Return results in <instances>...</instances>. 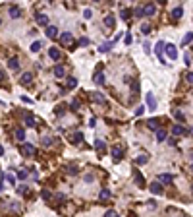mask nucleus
Instances as JSON below:
<instances>
[{
  "instance_id": "obj_1",
  "label": "nucleus",
  "mask_w": 193,
  "mask_h": 217,
  "mask_svg": "<svg viewBox=\"0 0 193 217\" xmlns=\"http://www.w3.org/2000/svg\"><path fill=\"white\" fill-rule=\"evenodd\" d=\"M62 45L64 47H68L70 51H73V47H75V41H73V35L72 33H62Z\"/></svg>"
},
{
  "instance_id": "obj_2",
  "label": "nucleus",
  "mask_w": 193,
  "mask_h": 217,
  "mask_svg": "<svg viewBox=\"0 0 193 217\" xmlns=\"http://www.w3.org/2000/svg\"><path fill=\"white\" fill-rule=\"evenodd\" d=\"M166 48V43L164 41H158L157 45H155V54L158 56V60H160V64H166V60H164V56H162V51Z\"/></svg>"
},
{
  "instance_id": "obj_3",
  "label": "nucleus",
  "mask_w": 193,
  "mask_h": 217,
  "mask_svg": "<svg viewBox=\"0 0 193 217\" xmlns=\"http://www.w3.org/2000/svg\"><path fill=\"white\" fill-rule=\"evenodd\" d=\"M166 54L170 56V60H176V58H178V51H176V47L172 43L166 45Z\"/></svg>"
},
{
  "instance_id": "obj_4",
  "label": "nucleus",
  "mask_w": 193,
  "mask_h": 217,
  "mask_svg": "<svg viewBox=\"0 0 193 217\" xmlns=\"http://www.w3.org/2000/svg\"><path fill=\"white\" fill-rule=\"evenodd\" d=\"M143 12H145V16H155V12H157V6H155V4H145V6H143Z\"/></svg>"
},
{
  "instance_id": "obj_5",
  "label": "nucleus",
  "mask_w": 193,
  "mask_h": 217,
  "mask_svg": "<svg viewBox=\"0 0 193 217\" xmlns=\"http://www.w3.org/2000/svg\"><path fill=\"white\" fill-rule=\"evenodd\" d=\"M48 56H50L52 60H60V48L58 47H50L48 48Z\"/></svg>"
},
{
  "instance_id": "obj_6",
  "label": "nucleus",
  "mask_w": 193,
  "mask_h": 217,
  "mask_svg": "<svg viewBox=\"0 0 193 217\" xmlns=\"http://www.w3.org/2000/svg\"><path fill=\"white\" fill-rule=\"evenodd\" d=\"M56 35H58V27L48 25L47 27V37H48V39H56Z\"/></svg>"
},
{
  "instance_id": "obj_7",
  "label": "nucleus",
  "mask_w": 193,
  "mask_h": 217,
  "mask_svg": "<svg viewBox=\"0 0 193 217\" xmlns=\"http://www.w3.org/2000/svg\"><path fill=\"white\" fill-rule=\"evenodd\" d=\"M149 190L153 192V194H157V196H158V194H162V192H164V190H162V184H160V182H153V184H151V188H149Z\"/></svg>"
},
{
  "instance_id": "obj_8",
  "label": "nucleus",
  "mask_w": 193,
  "mask_h": 217,
  "mask_svg": "<svg viewBox=\"0 0 193 217\" xmlns=\"http://www.w3.org/2000/svg\"><path fill=\"white\" fill-rule=\"evenodd\" d=\"M172 134H174V136H182V134H186V128H183L182 124H174L172 126Z\"/></svg>"
},
{
  "instance_id": "obj_9",
  "label": "nucleus",
  "mask_w": 193,
  "mask_h": 217,
  "mask_svg": "<svg viewBox=\"0 0 193 217\" xmlns=\"http://www.w3.org/2000/svg\"><path fill=\"white\" fill-rule=\"evenodd\" d=\"M21 153H23V155H33V153H35V147H33L31 144H23Z\"/></svg>"
},
{
  "instance_id": "obj_10",
  "label": "nucleus",
  "mask_w": 193,
  "mask_h": 217,
  "mask_svg": "<svg viewBox=\"0 0 193 217\" xmlns=\"http://www.w3.org/2000/svg\"><path fill=\"white\" fill-rule=\"evenodd\" d=\"M158 124H160L158 118H151V120H147V126H149L151 130H160V128H158Z\"/></svg>"
},
{
  "instance_id": "obj_11",
  "label": "nucleus",
  "mask_w": 193,
  "mask_h": 217,
  "mask_svg": "<svg viewBox=\"0 0 193 217\" xmlns=\"http://www.w3.org/2000/svg\"><path fill=\"white\" fill-rule=\"evenodd\" d=\"M37 23H39V25L48 27V18H47L44 14H37Z\"/></svg>"
},
{
  "instance_id": "obj_12",
  "label": "nucleus",
  "mask_w": 193,
  "mask_h": 217,
  "mask_svg": "<svg viewBox=\"0 0 193 217\" xmlns=\"http://www.w3.org/2000/svg\"><path fill=\"white\" fill-rule=\"evenodd\" d=\"M8 68H10V70H19V60L18 58H10L8 60Z\"/></svg>"
},
{
  "instance_id": "obj_13",
  "label": "nucleus",
  "mask_w": 193,
  "mask_h": 217,
  "mask_svg": "<svg viewBox=\"0 0 193 217\" xmlns=\"http://www.w3.org/2000/svg\"><path fill=\"white\" fill-rule=\"evenodd\" d=\"M147 105H149V109H151V110L157 109V101H155V97L151 95V93H147Z\"/></svg>"
},
{
  "instance_id": "obj_14",
  "label": "nucleus",
  "mask_w": 193,
  "mask_h": 217,
  "mask_svg": "<svg viewBox=\"0 0 193 217\" xmlns=\"http://www.w3.org/2000/svg\"><path fill=\"white\" fill-rule=\"evenodd\" d=\"M182 16H183V10H182V6H176L174 10H172V18H174V19H180Z\"/></svg>"
},
{
  "instance_id": "obj_15",
  "label": "nucleus",
  "mask_w": 193,
  "mask_h": 217,
  "mask_svg": "<svg viewBox=\"0 0 193 217\" xmlns=\"http://www.w3.org/2000/svg\"><path fill=\"white\" fill-rule=\"evenodd\" d=\"M112 159H114V161H120V159H122V149H120V147H112Z\"/></svg>"
},
{
  "instance_id": "obj_16",
  "label": "nucleus",
  "mask_w": 193,
  "mask_h": 217,
  "mask_svg": "<svg viewBox=\"0 0 193 217\" xmlns=\"http://www.w3.org/2000/svg\"><path fill=\"white\" fill-rule=\"evenodd\" d=\"M93 101H97V103H101V105H106V99L102 97V93H93Z\"/></svg>"
},
{
  "instance_id": "obj_17",
  "label": "nucleus",
  "mask_w": 193,
  "mask_h": 217,
  "mask_svg": "<svg viewBox=\"0 0 193 217\" xmlns=\"http://www.w3.org/2000/svg\"><path fill=\"white\" fill-rule=\"evenodd\" d=\"M31 80H33L31 72H25V74L21 76V84H23V85H29V84H31Z\"/></svg>"
},
{
  "instance_id": "obj_18",
  "label": "nucleus",
  "mask_w": 193,
  "mask_h": 217,
  "mask_svg": "<svg viewBox=\"0 0 193 217\" xmlns=\"http://www.w3.org/2000/svg\"><path fill=\"white\" fill-rule=\"evenodd\" d=\"M147 161H149V155H147V153H141L137 159H135V163H137V165H145Z\"/></svg>"
},
{
  "instance_id": "obj_19",
  "label": "nucleus",
  "mask_w": 193,
  "mask_h": 217,
  "mask_svg": "<svg viewBox=\"0 0 193 217\" xmlns=\"http://www.w3.org/2000/svg\"><path fill=\"white\" fill-rule=\"evenodd\" d=\"M19 14H21V10H19V8L18 6H10V16H12V18H19Z\"/></svg>"
},
{
  "instance_id": "obj_20",
  "label": "nucleus",
  "mask_w": 193,
  "mask_h": 217,
  "mask_svg": "<svg viewBox=\"0 0 193 217\" xmlns=\"http://www.w3.org/2000/svg\"><path fill=\"white\" fill-rule=\"evenodd\" d=\"M114 23H116V22H114V16H110V14H108V16L104 18V25L112 29V27H114Z\"/></svg>"
},
{
  "instance_id": "obj_21",
  "label": "nucleus",
  "mask_w": 193,
  "mask_h": 217,
  "mask_svg": "<svg viewBox=\"0 0 193 217\" xmlns=\"http://www.w3.org/2000/svg\"><path fill=\"white\" fill-rule=\"evenodd\" d=\"M64 74H66V70H64V66H54V76L56 78H64Z\"/></svg>"
},
{
  "instance_id": "obj_22",
  "label": "nucleus",
  "mask_w": 193,
  "mask_h": 217,
  "mask_svg": "<svg viewBox=\"0 0 193 217\" xmlns=\"http://www.w3.org/2000/svg\"><path fill=\"white\" fill-rule=\"evenodd\" d=\"M166 140V130H157V142H164Z\"/></svg>"
},
{
  "instance_id": "obj_23",
  "label": "nucleus",
  "mask_w": 193,
  "mask_h": 217,
  "mask_svg": "<svg viewBox=\"0 0 193 217\" xmlns=\"http://www.w3.org/2000/svg\"><path fill=\"white\" fill-rule=\"evenodd\" d=\"M95 84L97 85H102V84H104V76H102V72H97L95 74Z\"/></svg>"
},
{
  "instance_id": "obj_24",
  "label": "nucleus",
  "mask_w": 193,
  "mask_h": 217,
  "mask_svg": "<svg viewBox=\"0 0 193 217\" xmlns=\"http://www.w3.org/2000/svg\"><path fill=\"white\" fill-rule=\"evenodd\" d=\"M16 138H18L19 142H23V140H25V130H23V128H18V130H16Z\"/></svg>"
},
{
  "instance_id": "obj_25",
  "label": "nucleus",
  "mask_w": 193,
  "mask_h": 217,
  "mask_svg": "<svg viewBox=\"0 0 193 217\" xmlns=\"http://www.w3.org/2000/svg\"><path fill=\"white\" fill-rule=\"evenodd\" d=\"M172 178H174L172 174H158V180L164 182V184H166V182H172Z\"/></svg>"
},
{
  "instance_id": "obj_26",
  "label": "nucleus",
  "mask_w": 193,
  "mask_h": 217,
  "mask_svg": "<svg viewBox=\"0 0 193 217\" xmlns=\"http://www.w3.org/2000/svg\"><path fill=\"white\" fill-rule=\"evenodd\" d=\"M189 43H193V33H187V35L182 39V45H183V47H186V45H189Z\"/></svg>"
},
{
  "instance_id": "obj_27",
  "label": "nucleus",
  "mask_w": 193,
  "mask_h": 217,
  "mask_svg": "<svg viewBox=\"0 0 193 217\" xmlns=\"http://www.w3.org/2000/svg\"><path fill=\"white\" fill-rule=\"evenodd\" d=\"M112 45H114V43H102V45H101V48H98V51H101V52H108L110 48H112Z\"/></svg>"
},
{
  "instance_id": "obj_28",
  "label": "nucleus",
  "mask_w": 193,
  "mask_h": 217,
  "mask_svg": "<svg viewBox=\"0 0 193 217\" xmlns=\"http://www.w3.org/2000/svg\"><path fill=\"white\" fill-rule=\"evenodd\" d=\"M66 85H68V89H73L77 85V80H75V78H68V84H66Z\"/></svg>"
},
{
  "instance_id": "obj_29",
  "label": "nucleus",
  "mask_w": 193,
  "mask_h": 217,
  "mask_svg": "<svg viewBox=\"0 0 193 217\" xmlns=\"http://www.w3.org/2000/svg\"><path fill=\"white\" fill-rule=\"evenodd\" d=\"M110 198V190L108 188H102L101 190V200H108Z\"/></svg>"
},
{
  "instance_id": "obj_30",
  "label": "nucleus",
  "mask_w": 193,
  "mask_h": 217,
  "mask_svg": "<svg viewBox=\"0 0 193 217\" xmlns=\"http://www.w3.org/2000/svg\"><path fill=\"white\" fill-rule=\"evenodd\" d=\"M129 16H131L129 10H124V8L120 10V18H122V19H129Z\"/></svg>"
},
{
  "instance_id": "obj_31",
  "label": "nucleus",
  "mask_w": 193,
  "mask_h": 217,
  "mask_svg": "<svg viewBox=\"0 0 193 217\" xmlns=\"http://www.w3.org/2000/svg\"><path fill=\"white\" fill-rule=\"evenodd\" d=\"M174 116H176V118H178V120H180V122H183V120H186V114H183V113H182V110H174Z\"/></svg>"
},
{
  "instance_id": "obj_32",
  "label": "nucleus",
  "mask_w": 193,
  "mask_h": 217,
  "mask_svg": "<svg viewBox=\"0 0 193 217\" xmlns=\"http://www.w3.org/2000/svg\"><path fill=\"white\" fill-rule=\"evenodd\" d=\"M18 178H19V180H25V178H27V171L25 169H19L18 171Z\"/></svg>"
},
{
  "instance_id": "obj_33",
  "label": "nucleus",
  "mask_w": 193,
  "mask_h": 217,
  "mask_svg": "<svg viewBox=\"0 0 193 217\" xmlns=\"http://www.w3.org/2000/svg\"><path fill=\"white\" fill-rule=\"evenodd\" d=\"M87 45H89V39H87V37H81V39L77 41V47H87Z\"/></svg>"
},
{
  "instance_id": "obj_34",
  "label": "nucleus",
  "mask_w": 193,
  "mask_h": 217,
  "mask_svg": "<svg viewBox=\"0 0 193 217\" xmlns=\"http://www.w3.org/2000/svg\"><path fill=\"white\" fill-rule=\"evenodd\" d=\"M31 51H33V52H39V51H41V43H39V41H35V43L31 45Z\"/></svg>"
},
{
  "instance_id": "obj_35",
  "label": "nucleus",
  "mask_w": 193,
  "mask_h": 217,
  "mask_svg": "<svg viewBox=\"0 0 193 217\" xmlns=\"http://www.w3.org/2000/svg\"><path fill=\"white\" fill-rule=\"evenodd\" d=\"M68 174H77V167L75 165H70L68 167Z\"/></svg>"
},
{
  "instance_id": "obj_36",
  "label": "nucleus",
  "mask_w": 193,
  "mask_h": 217,
  "mask_svg": "<svg viewBox=\"0 0 193 217\" xmlns=\"http://www.w3.org/2000/svg\"><path fill=\"white\" fill-rule=\"evenodd\" d=\"M143 16H145L143 8H135V18H143Z\"/></svg>"
},
{
  "instance_id": "obj_37",
  "label": "nucleus",
  "mask_w": 193,
  "mask_h": 217,
  "mask_svg": "<svg viewBox=\"0 0 193 217\" xmlns=\"http://www.w3.org/2000/svg\"><path fill=\"white\" fill-rule=\"evenodd\" d=\"M25 124L27 126H35V118L33 116H25Z\"/></svg>"
},
{
  "instance_id": "obj_38",
  "label": "nucleus",
  "mask_w": 193,
  "mask_h": 217,
  "mask_svg": "<svg viewBox=\"0 0 193 217\" xmlns=\"http://www.w3.org/2000/svg\"><path fill=\"white\" fill-rule=\"evenodd\" d=\"M135 182H137L139 186H145V180H143V177H141V174H137V177H135Z\"/></svg>"
},
{
  "instance_id": "obj_39",
  "label": "nucleus",
  "mask_w": 193,
  "mask_h": 217,
  "mask_svg": "<svg viewBox=\"0 0 193 217\" xmlns=\"http://www.w3.org/2000/svg\"><path fill=\"white\" fill-rule=\"evenodd\" d=\"M50 144H52V138H48V136H44V138H43V145H44V147H47V145H50Z\"/></svg>"
},
{
  "instance_id": "obj_40",
  "label": "nucleus",
  "mask_w": 193,
  "mask_h": 217,
  "mask_svg": "<svg viewBox=\"0 0 193 217\" xmlns=\"http://www.w3.org/2000/svg\"><path fill=\"white\" fill-rule=\"evenodd\" d=\"M95 147H97V149H104V142H102V140H97L95 142Z\"/></svg>"
},
{
  "instance_id": "obj_41",
  "label": "nucleus",
  "mask_w": 193,
  "mask_h": 217,
  "mask_svg": "<svg viewBox=\"0 0 193 217\" xmlns=\"http://www.w3.org/2000/svg\"><path fill=\"white\" fill-rule=\"evenodd\" d=\"M141 31H143V33H149V31H151V25H149V23H143V25H141Z\"/></svg>"
},
{
  "instance_id": "obj_42",
  "label": "nucleus",
  "mask_w": 193,
  "mask_h": 217,
  "mask_svg": "<svg viewBox=\"0 0 193 217\" xmlns=\"http://www.w3.org/2000/svg\"><path fill=\"white\" fill-rule=\"evenodd\" d=\"M143 113H145V107H141V105H139V107L135 109V114H137V116H141Z\"/></svg>"
},
{
  "instance_id": "obj_43",
  "label": "nucleus",
  "mask_w": 193,
  "mask_h": 217,
  "mask_svg": "<svg viewBox=\"0 0 193 217\" xmlns=\"http://www.w3.org/2000/svg\"><path fill=\"white\" fill-rule=\"evenodd\" d=\"M79 105H81V103H79L77 99H73V101H72V109H73V110H77V109H79Z\"/></svg>"
},
{
  "instance_id": "obj_44",
  "label": "nucleus",
  "mask_w": 193,
  "mask_h": 217,
  "mask_svg": "<svg viewBox=\"0 0 193 217\" xmlns=\"http://www.w3.org/2000/svg\"><path fill=\"white\" fill-rule=\"evenodd\" d=\"M25 190H27L25 184H19V186H18V192H19V194H25Z\"/></svg>"
},
{
  "instance_id": "obj_45",
  "label": "nucleus",
  "mask_w": 193,
  "mask_h": 217,
  "mask_svg": "<svg viewBox=\"0 0 193 217\" xmlns=\"http://www.w3.org/2000/svg\"><path fill=\"white\" fill-rule=\"evenodd\" d=\"M137 91H139V84H137V81H135V84L131 85V93H133V95H135V93H137Z\"/></svg>"
},
{
  "instance_id": "obj_46",
  "label": "nucleus",
  "mask_w": 193,
  "mask_h": 217,
  "mask_svg": "<svg viewBox=\"0 0 193 217\" xmlns=\"http://www.w3.org/2000/svg\"><path fill=\"white\" fill-rule=\"evenodd\" d=\"M106 217H118V213L114 210H108V211H106Z\"/></svg>"
},
{
  "instance_id": "obj_47",
  "label": "nucleus",
  "mask_w": 193,
  "mask_h": 217,
  "mask_svg": "<svg viewBox=\"0 0 193 217\" xmlns=\"http://www.w3.org/2000/svg\"><path fill=\"white\" fill-rule=\"evenodd\" d=\"M186 80L189 81V84H193V72H187L186 74Z\"/></svg>"
},
{
  "instance_id": "obj_48",
  "label": "nucleus",
  "mask_w": 193,
  "mask_h": 217,
  "mask_svg": "<svg viewBox=\"0 0 193 217\" xmlns=\"http://www.w3.org/2000/svg\"><path fill=\"white\" fill-rule=\"evenodd\" d=\"M73 140H75V142H81V140H83V134H81V132H77L75 136H73Z\"/></svg>"
},
{
  "instance_id": "obj_49",
  "label": "nucleus",
  "mask_w": 193,
  "mask_h": 217,
  "mask_svg": "<svg viewBox=\"0 0 193 217\" xmlns=\"http://www.w3.org/2000/svg\"><path fill=\"white\" fill-rule=\"evenodd\" d=\"M6 178H8V182H10V184H16V178H14V177H12V174H8V177H6Z\"/></svg>"
},
{
  "instance_id": "obj_50",
  "label": "nucleus",
  "mask_w": 193,
  "mask_h": 217,
  "mask_svg": "<svg viewBox=\"0 0 193 217\" xmlns=\"http://www.w3.org/2000/svg\"><path fill=\"white\" fill-rule=\"evenodd\" d=\"M124 41H126V45H129V43H131V35L128 33V35H126V37H124Z\"/></svg>"
},
{
  "instance_id": "obj_51",
  "label": "nucleus",
  "mask_w": 193,
  "mask_h": 217,
  "mask_svg": "<svg viewBox=\"0 0 193 217\" xmlns=\"http://www.w3.org/2000/svg\"><path fill=\"white\" fill-rule=\"evenodd\" d=\"M189 60H191V58H189V54L186 52V54H183V62H186V64H189Z\"/></svg>"
},
{
  "instance_id": "obj_52",
  "label": "nucleus",
  "mask_w": 193,
  "mask_h": 217,
  "mask_svg": "<svg viewBox=\"0 0 193 217\" xmlns=\"http://www.w3.org/2000/svg\"><path fill=\"white\" fill-rule=\"evenodd\" d=\"M83 16H85V18H91V10H89V8H87V10L83 12Z\"/></svg>"
},
{
  "instance_id": "obj_53",
  "label": "nucleus",
  "mask_w": 193,
  "mask_h": 217,
  "mask_svg": "<svg viewBox=\"0 0 193 217\" xmlns=\"http://www.w3.org/2000/svg\"><path fill=\"white\" fill-rule=\"evenodd\" d=\"M43 198H50V192H48V190H43Z\"/></svg>"
},
{
  "instance_id": "obj_54",
  "label": "nucleus",
  "mask_w": 193,
  "mask_h": 217,
  "mask_svg": "<svg viewBox=\"0 0 193 217\" xmlns=\"http://www.w3.org/2000/svg\"><path fill=\"white\" fill-rule=\"evenodd\" d=\"M4 80H6V74H4L2 70H0V81H4Z\"/></svg>"
},
{
  "instance_id": "obj_55",
  "label": "nucleus",
  "mask_w": 193,
  "mask_h": 217,
  "mask_svg": "<svg viewBox=\"0 0 193 217\" xmlns=\"http://www.w3.org/2000/svg\"><path fill=\"white\" fill-rule=\"evenodd\" d=\"M2 153H4V147H2V145H0V155H2Z\"/></svg>"
},
{
  "instance_id": "obj_56",
  "label": "nucleus",
  "mask_w": 193,
  "mask_h": 217,
  "mask_svg": "<svg viewBox=\"0 0 193 217\" xmlns=\"http://www.w3.org/2000/svg\"><path fill=\"white\" fill-rule=\"evenodd\" d=\"M0 178H2V171H0Z\"/></svg>"
},
{
  "instance_id": "obj_57",
  "label": "nucleus",
  "mask_w": 193,
  "mask_h": 217,
  "mask_svg": "<svg viewBox=\"0 0 193 217\" xmlns=\"http://www.w3.org/2000/svg\"><path fill=\"white\" fill-rule=\"evenodd\" d=\"M0 23H2V22H0Z\"/></svg>"
}]
</instances>
